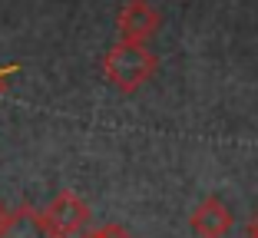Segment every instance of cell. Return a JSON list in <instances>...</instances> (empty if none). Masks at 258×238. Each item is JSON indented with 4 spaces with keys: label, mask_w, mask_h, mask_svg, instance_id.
Wrapping results in <instances>:
<instances>
[{
    "label": "cell",
    "mask_w": 258,
    "mask_h": 238,
    "mask_svg": "<svg viewBox=\"0 0 258 238\" xmlns=\"http://www.w3.org/2000/svg\"><path fill=\"white\" fill-rule=\"evenodd\" d=\"M0 238H60L50 225H46L43 212L30 205H20L14 212H7L4 225H0Z\"/></svg>",
    "instance_id": "cell-5"
},
{
    "label": "cell",
    "mask_w": 258,
    "mask_h": 238,
    "mask_svg": "<svg viewBox=\"0 0 258 238\" xmlns=\"http://www.w3.org/2000/svg\"><path fill=\"white\" fill-rule=\"evenodd\" d=\"M46 225L56 231L60 238H80L90 231V205L73 192H60L50 205L43 208Z\"/></svg>",
    "instance_id": "cell-2"
},
{
    "label": "cell",
    "mask_w": 258,
    "mask_h": 238,
    "mask_svg": "<svg viewBox=\"0 0 258 238\" xmlns=\"http://www.w3.org/2000/svg\"><path fill=\"white\" fill-rule=\"evenodd\" d=\"M4 218H7V208H4V202H0V225H4Z\"/></svg>",
    "instance_id": "cell-9"
},
{
    "label": "cell",
    "mask_w": 258,
    "mask_h": 238,
    "mask_svg": "<svg viewBox=\"0 0 258 238\" xmlns=\"http://www.w3.org/2000/svg\"><path fill=\"white\" fill-rule=\"evenodd\" d=\"M116 27H119V40L129 43H149L159 30V14L149 0H129L126 7L116 17Z\"/></svg>",
    "instance_id": "cell-3"
},
{
    "label": "cell",
    "mask_w": 258,
    "mask_h": 238,
    "mask_svg": "<svg viewBox=\"0 0 258 238\" xmlns=\"http://www.w3.org/2000/svg\"><path fill=\"white\" fill-rule=\"evenodd\" d=\"M152 73H156V53L146 43L119 40L103 56V76L119 93H136L143 83L152 80Z\"/></svg>",
    "instance_id": "cell-1"
},
{
    "label": "cell",
    "mask_w": 258,
    "mask_h": 238,
    "mask_svg": "<svg viewBox=\"0 0 258 238\" xmlns=\"http://www.w3.org/2000/svg\"><path fill=\"white\" fill-rule=\"evenodd\" d=\"M80 238H86V235H80Z\"/></svg>",
    "instance_id": "cell-10"
},
{
    "label": "cell",
    "mask_w": 258,
    "mask_h": 238,
    "mask_svg": "<svg viewBox=\"0 0 258 238\" xmlns=\"http://www.w3.org/2000/svg\"><path fill=\"white\" fill-rule=\"evenodd\" d=\"M248 238H258V212H255V218L248 222Z\"/></svg>",
    "instance_id": "cell-8"
},
{
    "label": "cell",
    "mask_w": 258,
    "mask_h": 238,
    "mask_svg": "<svg viewBox=\"0 0 258 238\" xmlns=\"http://www.w3.org/2000/svg\"><path fill=\"white\" fill-rule=\"evenodd\" d=\"M86 238H133L122 225H103V228H93L86 231Z\"/></svg>",
    "instance_id": "cell-6"
},
{
    "label": "cell",
    "mask_w": 258,
    "mask_h": 238,
    "mask_svg": "<svg viewBox=\"0 0 258 238\" xmlns=\"http://www.w3.org/2000/svg\"><path fill=\"white\" fill-rule=\"evenodd\" d=\"M14 73H17V66H4L0 69V93H4V86H7V80L14 76Z\"/></svg>",
    "instance_id": "cell-7"
},
{
    "label": "cell",
    "mask_w": 258,
    "mask_h": 238,
    "mask_svg": "<svg viewBox=\"0 0 258 238\" xmlns=\"http://www.w3.org/2000/svg\"><path fill=\"white\" fill-rule=\"evenodd\" d=\"M189 225L199 238H225L228 228H232V208L225 205L222 199H205L192 208Z\"/></svg>",
    "instance_id": "cell-4"
}]
</instances>
